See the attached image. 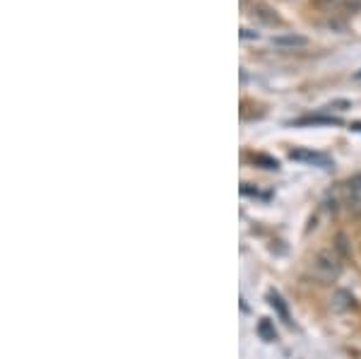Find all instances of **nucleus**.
Wrapping results in <instances>:
<instances>
[{
	"mask_svg": "<svg viewBox=\"0 0 361 359\" xmlns=\"http://www.w3.org/2000/svg\"><path fill=\"white\" fill-rule=\"evenodd\" d=\"M311 273L320 285H332L337 282V277L342 275V255L337 248H320L313 255V263H311Z\"/></svg>",
	"mask_w": 361,
	"mask_h": 359,
	"instance_id": "f257e3e1",
	"label": "nucleus"
},
{
	"mask_svg": "<svg viewBox=\"0 0 361 359\" xmlns=\"http://www.w3.org/2000/svg\"><path fill=\"white\" fill-rule=\"evenodd\" d=\"M344 205H347V210L352 217H361V174H357V176L347 183Z\"/></svg>",
	"mask_w": 361,
	"mask_h": 359,
	"instance_id": "f03ea898",
	"label": "nucleus"
},
{
	"mask_svg": "<svg viewBox=\"0 0 361 359\" xmlns=\"http://www.w3.org/2000/svg\"><path fill=\"white\" fill-rule=\"evenodd\" d=\"M272 43L280 48H304V46H309V39L301 34H280L272 39Z\"/></svg>",
	"mask_w": 361,
	"mask_h": 359,
	"instance_id": "7ed1b4c3",
	"label": "nucleus"
},
{
	"mask_svg": "<svg viewBox=\"0 0 361 359\" xmlns=\"http://www.w3.org/2000/svg\"><path fill=\"white\" fill-rule=\"evenodd\" d=\"M292 160H301V162H311V164H327V157L318 155V152H306V150H294Z\"/></svg>",
	"mask_w": 361,
	"mask_h": 359,
	"instance_id": "20e7f679",
	"label": "nucleus"
},
{
	"mask_svg": "<svg viewBox=\"0 0 361 359\" xmlns=\"http://www.w3.org/2000/svg\"><path fill=\"white\" fill-rule=\"evenodd\" d=\"M253 15H258V17L265 20L267 24H280V17H277V15L272 13L270 8H265V5H255V8H253Z\"/></svg>",
	"mask_w": 361,
	"mask_h": 359,
	"instance_id": "39448f33",
	"label": "nucleus"
},
{
	"mask_svg": "<svg viewBox=\"0 0 361 359\" xmlns=\"http://www.w3.org/2000/svg\"><path fill=\"white\" fill-rule=\"evenodd\" d=\"M253 162H258L265 169H280V162L272 160V157H265V155H253Z\"/></svg>",
	"mask_w": 361,
	"mask_h": 359,
	"instance_id": "423d86ee",
	"label": "nucleus"
},
{
	"mask_svg": "<svg viewBox=\"0 0 361 359\" xmlns=\"http://www.w3.org/2000/svg\"><path fill=\"white\" fill-rule=\"evenodd\" d=\"M342 10L347 15H357L359 10H361V0H344L342 3Z\"/></svg>",
	"mask_w": 361,
	"mask_h": 359,
	"instance_id": "0eeeda50",
	"label": "nucleus"
},
{
	"mask_svg": "<svg viewBox=\"0 0 361 359\" xmlns=\"http://www.w3.org/2000/svg\"><path fill=\"white\" fill-rule=\"evenodd\" d=\"M270 304H272V307H275V309H277V311H280V314H282V318H289V314H287V309H284L282 299H280V297H277V295H275V292H272V295H270Z\"/></svg>",
	"mask_w": 361,
	"mask_h": 359,
	"instance_id": "6e6552de",
	"label": "nucleus"
},
{
	"mask_svg": "<svg viewBox=\"0 0 361 359\" xmlns=\"http://www.w3.org/2000/svg\"><path fill=\"white\" fill-rule=\"evenodd\" d=\"M327 108H337V111H347V108H352L349 101H335V104H330Z\"/></svg>",
	"mask_w": 361,
	"mask_h": 359,
	"instance_id": "1a4fd4ad",
	"label": "nucleus"
},
{
	"mask_svg": "<svg viewBox=\"0 0 361 359\" xmlns=\"http://www.w3.org/2000/svg\"><path fill=\"white\" fill-rule=\"evenodd\" d=\"M241 36H243V39H250V36H258V34H253L250 29H241Z\"/></svg>",
	"mask_w": 361,
	"mask_h": 359,
	"instance_id": "9d476101",
	"label": "nucleus"
},
{
	"mask_svg": "<svg viewBox=\"0 0 361 359\" xmlns=\"http://www.w3.org/2000/svg\"><path fill=\"white\" fill-rule=\"evenodd\" d=\"M352 130H359V133H361V121H357V123H352Z\"/></svg>",
	"mask_w": 361,
	"mask_h": 359,
	"instance_id": "9b49d317",
	"label": "nucleus"
},
{
	"mask_svg": "<svg viewBox=\"0 0 361 359\" xmlns=\"http://www.w3.org/2000/svg\"><path fill=\"white\" fill-rule=\"evenodd\" d=\"M354 80H359V83H361V70H357V73H354Z\"/></svg>",
	"mask_w": 361,
	"mask_h": 359,
	"instance_id": "f8f14e48",
	"label": "nucleus"
}]
</instances>
